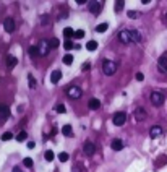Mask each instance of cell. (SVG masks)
Here are the masks:
<instances>
[{"instance_id": "obj_23", "label": "cell", "mask_w": 167, "mask_h": 172, "mask_svg": "<svg viewBox=\"0 0 167 172\" xmlns=\"http://www.w3.org/2000/svg\"><path fill=\"white\" fill-rule=\"evenodd\" d=\"M44 158H45V161H47V162H52L54 161V151L47 149V151H45V154H44Z\"/></svg>"}, {"instance_id": "obj_12", "label": "cell", "mask_w": 167, "mask_h": 172, "mask_svg": "<svg viewBox=\"0 0 167 172\" xmlns=\"http://www.w3.org/2000/svg\"><path fill=\"white\" fill-rule=\"evenodd\" d=\"M157 67H159V70L162 71V73H167V57L166 55L159 57V60H157Z\"/></svg>"}, {"instance_id": "obj_29", "label": "cell", "mask_w": 167, "mask_h": 172, "mask_svg": "<svg viewBox=\"0 0 167 172\" xmlns=\"http://www.w3.org/2000/svg\"><path fill=\"white\" fill-rule=\"evenodd\" d=\"M127 15H128V18H132V20H136V18H139V11H136V10H130Z\"/></svg>"}, {"instance_id": "obj_36", "label": "cell", "mask_w": 167, "mask_h": 172, "mask_svg": "<svg viewBox=\"0 0 167 172\" xmlns=\"http://www.w3.org/2000/svg\"><path fill=\"white\" fill-rule=\"evenodd\" d=\"M75 38L83 39V38H84V31H83V29H78V31H75Z\"/></svg>"}, {"instance_id": "obj_38", "label": "cell", "mask_w": 167, "mask_h": 172, "mask_svg": "<svg viewBox=\"0 0 167 172\" xmlns=\"http://www.w3.org/2000/svg\"><path fill=\"white\" fill-rule=\"evenodd\" d=\"M23 164H25L26 167H33V159H31V158H25V161H23Z\"/></svg>"}, {"instance_id": "obj_9", "label": "cell", "mask_w": 167, "mask_h": 172, "mask_svg": "<svg viewBox=\"0 0 167 172\" xmlns=\"http://www.w3.org/2000/svg\"><path fill=\"white\" fill-rule=\"evenodd\" d=\"M83 151H84V154H86V156H93L94 153H96V146H94L93 141H86V143H84Z\"/></svg>"}, {"instance_id": "obj_21", "label": "cell", "mask_w": 167, "mask_h": 172, "mask_svg": "<svg viewBox=\"0 0 167 172\" xmlns=\"http://www.w3.org/2000/svg\"><path fill=\"white\" fill-rule=\"evenodd\" d=\"M107 29H109V25H107V23H101V25L96 26V31H98V33H105Z\"/></svg>"}, {"instance_id": "obj_41", "label": "cell", "mask_w": 167, "mask_h": 172, "mask_svg": "<svg viewBox=\"0 0 167 172\" xmlns=\"http://www.w3.org/2000/svg\"><path fill=\"white\" fill-rule=\"evenodd\" d=\"M34 146H36V143H34V141H29V143H28V148H29V149H33Z\"/></svg>"}, {"instance_id": "obj_17", "label": "cell", "mask_w": 167, "mask_h": 172, "mask_svg": "<svg viewBox=\"0 0 167 172\" xmlns=\"http://www.w3.org/2000/svg\"><path fill=\"white\" fill-rule=\"evenodd\" d=\"M60 78H62V71H60V70H54L52 75H50V81L55 84V83H59V81H60Z\"/></svg>"}, {"instance_id": "obj_11", "label": "cell", "mask_w": 167, "mask_h": 172, "mask_svg": "<svg viewBox=\"0 0 167 172\" xmlns=\"http://www.w3.org/2000/svg\"><path fill=\"white\" fill-rule=\"evenodd\" d=\"M10 117V107L5 104H0V120H5Z\"/></svg>"}, {"instance_id": "obj_43", "label": "cell", "mask_w": 167, "mask_h": 172, "mask_svg": "<svg viewBox=\"0 0 167 172\" xmlns=\"http://www.w3.org/2000/svg\"><path fill=\"white\" fill-rule=\"evenodd\" d=\"M11 172H23V171H21L20 167H15V169H13V171H11Z\"/></svg>"}, {"instance_id": "obj_35", "label": "cell", "mask_w": 167, "mask_h": 172, "mask_svg": "<svg viewBox=\"0 0 167 172\" xmlns=\"http://www.w3.org/2000/svg\"><path fill=\"white\" fill-rule=\"evenodd\" d=\"M49 21H50L49 15H44V16L41 18V25H49Z\"/></svg>"}, {"instance_id": "obj_15", "label": "cell", "mask_w": 167, "mask_h": 172, "mask_svg": "<svg viewBox=\"0 0 167 172\" xmlns=\"http://www.w3.org/2000/svg\"><path fill=\"white\" fill-rule=\"evenodd\" d=\"M130 36H132V42H136V44H139V42L143 41V38H141V34H139L138 29H132V31H130Z\"/></svg>"}, {"instance_id": "obj_4", "label": "cell", "mask_w": 167, "mask_h": 172, "mask_svg": "<svg viewBox=\"0 0 167 172\" xmlns=\"http://www.w3.org/2000/svg\"><path fill=\"white\" fill-rule=\"evenodd\" d=\"M127 120V114L125 112H117L114 115V119H112V123H114L115 127H122L123 123H125Z\"/></svg>"}, {"instance_id": "obj_1", "label": "cell", "mask_w": 167, "mask_h": 172, "mask_svg": "<svg viewBox=\"0 0 167 172\" xmlns=\"http://www.w3.org/2000/svg\"><path fill=\"white\" fill-rule=\"evenodd\" d=\"M117 71V63L112 62V60H104L102 62V73L107 75V76H112V75Z\"/></svg>"}, {"instance_id": "obj_26", "label": "cell", "mask_w": 167, "mask_h": 172, "mask_svg": "<svg viewBox=\"0 0 167 172\" xmlns=\"http://www.w3.org/2000/svg\"><path fill=\"white\" fill-rule=\"evenodd\" d=\"M86 49L88 50H96V49H98V42H96V41H89L86 44Z\"/></svg>"}, {"instance_id": "obj_39", "label": "cell", "mask_w": 167, "mask_h": 172, "mask_svg": "<svg viewBox=\"0 0 167 172\" xmlns=\"http://www.w3.org/2000/svg\"><path fill=\"white\" fill-rule=\"evenodd\" d=\"M89 67H91V65H89V62L83 63V70H84V71H88V70H89Z\"/></svg>"}, {"instance_id": "obj_8", "label": "cell", "mask_w": 167, "mask_h": 172, "mask_svg": "<svg viewBox=\"0 0 167 172\" xmlns=\"http://www.w3.org/2000/svg\"><path fill=\"white\" fill-rule=\"evenodd\" d=\"M4 28H5V31H7L8 34H11V33L15 31V20H13V18H5Z\"/></svg>"}, {"instance_id": "obj_33", "label": "cell", "mask_w": 167, "mask_h": 172, "mask_svg": "<svg viewBox=\"0 0 167 172\" xmlns=\"http://www.w3.org/2000/svg\"><path fill=\"white\" fill-rule=\"evenodd\" d=\"M50 42V49H57V47H59V39H57V38H54L52 39V41H49Z\"/></svg>"}, {"instance_id": "obj_24", "label": "cell", "mask_w": 167, "mask_h": 172, "mask_svg": "<svg viewBox=\"0 0 167 172\" xmlns=\"http://www.w3.org/2000/svg\"><path fill=\"white\" fill-rule=\"evenodd\" d=\"M28 84H29V88L31 89H34L38 84H36V80H34V76L33 75H28Z\"/></svg>"}, {"instance_id": "obj_27", "label": "cell", "mask_w": 167, "mask_h": 172, "mask_svg": "<svg viewBox=\"0 0 167 172\" xmlns=\"http://www.w3.org/2000/svg\"><path fill=\"white\" fill-rule=\"evenodd\" d=\"M63 63H65V65H71V63H73V55L67 54V55L63 57Z\"/></svg>"}, {"instance_id": "obj_19", "label": "cell", "mask_w": 167, "mask_h": 172, "mask_svg": "<svg viewBox=\"0 0 167 172\" xmlns=\"http://www.w3.org/2000/svg\"><path fill=\"white\" fill-rule=\"evenodd\" d=\"M16 62H18V60H16V57H15V55H7V65L10 68H13L15 65H16Z\"/></svg>"}, {"instance_id": "obj_13", "label": "cell", "mask_w": 167, "mask_h": 172, "mask_svg": "<svg viewBox=\"0 0 167 172\" xmlns=\"http://www.w3.org/2000/svg\"><path fill=\"white\" fill-rule=\"evenodd\" d=\"M161 135H162V128H161L159 125L151 127V130H149V137H151V138H159Z\"/></svg>"}, {"instance_id": "obj_7", "label": "cell", "mask_w": 167, "mask_h": 172, "mask_svg": "<svg viewBox=\"0 0 167 172\" xmlns=\"http://www.w3.org/2000/svg\"><path fill=\"white\" fill-rule=\"evenodd\" d=\"M118 41L122 42V44H130L132 42V36H130V31H127V29H123V31L118 33Z\"/></svg>"}, {"instance_id": "obj_16", "label": "cell", "mask_w": 167, "mask_h": 172, "mask_svg": "<svg viewBox=\"0 0 167 172\" xmlns=\"http://www.w3.org/2000/svg\"><path fill=\"white\" fill-rule=\"evenodd\" d=\"M88 107H89L91 110H96V109H99L101 107V101L99 99H89V102H88Z\"/></svg>"}, {"instance_id": "obj_6", "label": "cell", "mask_w": 167, "mask_h": 172, "mask_svg": "<svg viewBox=\"0 0 167 172\" xmlns=\"http://www.w3.org/2000/svg\"><path fill=\"white\" fill-rule=\"evenodd\" d=\"M38 49H39V55H47V54H49V50H50V42L42 39V41L39 42Z\"/></svg>"}, {"instance_id": "obj_18", "label": "cell", "mask_w": 167, "mask_h": 172, "mask_svg": "<svg viewBox=\"0 0 167 172\" xmlns=\"http://www.w3.org/2000/svg\"><path fill=\"white\" fill-rule=\"evenodd\" d=\"M62 133L65 135V137H73V128H71V125H63L62 127Z\"/></svg>"}, {"instance_id": "obj_42", "label": "cell", "mask_w": 167, "mask_h": 172, "mask_svg": "<svg viewBox=\"0 0 167 172\" xmlns=\"http://www.w3.org/2000/svg\"><path fill=\"white\" fill-rule=\"evenodd\" d=\"M73 172H81L80 166H75V167H73Z\"/></svg>"}, {"instance_id": "obj_28", "label": "cell", "mask_w": 167, "mask_h": 172, "mask_svg": "<svg viewBox=\"0 0 167 172\" xmlns=\"http://www.w3.org/2000/svg\"><path fill=\"white\" fill-rule=\"evenodd\" d=\"M26 138H28V133H26L25 130H23V132H20V133L16 135V140H18V141H25Z\"/></svg>"}, {"instance_id": "obj_37", "label": "cell", "mask_w": 167, "mask_h": 172, "mask_svg": "<svg viewBox=\"0 0 167 172\" xmlns=\"http://www.w3.org/2000/svg\"><path fill=\"white\" fill-rule=\"evenodd\" d=\"M125 5V2H115V11H120Z\"/></svg>"}, {"instance_id": "obj_25", "label": "cell", "mask_w": 167, "mask_h": 172, "mask_svg": "<svg viewBox=\"0 0 167 172\" xmlns=\"http://www.w3.org/2000/svg\"><path fill=\"white\" fill-rule=\"evenodd\" d=\"M164 164H167V156H161V158L156 161V166H157V167H162Z\"/></svg>"}, {"instance_id": "obj_14", "label": "cell", "mask_w": 167, "mask_h": 172, "mask_svg": "<svg viewBox=\"0 0 167 172\" xmlns=\"http://www.w3.org/2000/svg\"><path fill=\"white\" fill-rule=\"evenodd\" d=\"M110 146H112L114 151H122V149H123V141L120 140V138H115V140L110 143Z\"/></svg>"}, {"instance_id": "obj_3", "label": "cell", "mask_w": 167, "mask_h": 172, "mask_svg": "<svg viewBox=\"0 0 167 172\" xmlns=\"http://www.w3.org/2000/svg\"><path fill=\"white\" fill-rule=\"evenodd\" d=\"M67 94H68L70 99H80L81 96H83V93H81V89L78 88V86H70V88L67 89Z\"/></svg>"}, {"instance_id": "obj_20", "label": "cell", "mask_w": 167, "mask_h": 172, "mask_svg": "<svg viewBox=\"0 0 167 172\" xmlns=\"http://www.w3.org/2000/svg\"><path fill=\"white\" fill-rule=\"evenodd\" d=\"M63 36H65L67 39L73 38V36H75V29L73 28H65V29H63Z\"/></svg>"}, {"instance_id": "obj_5", "label": "cell", "mask_w": 167, "mask_h": 172, "mask_svg": "<svg viewBox=\"0 0 167 172\" xmlns=\"http://www.w3.org/2000/svg\"><path fill=\"white\" fill-rule=\"evenodd\" d=\"M133 115H135V119L138 120V122H143V120H146L148 112H146V109H144V107H136L135 112H133Z\"/></svg>"}, {"instance_id": "obj_30", "label": "cell", "mask_w": 167, "mask_h": 172, "mask_svg": "<svg viewBox=\"0 0 167 172\" xmlns=\"http://www.w3.org/2000/svg\"><path fill=\"white\" fill-rule=\"evenodd\" d=\"M11 138H13V133H11V132H5V133L2 135V141H10Z\"/></svg>"}, {"instance_id": "obj_31", "label": "cell", "mask_w": 167, "mask_h": 172, "mask_svg": "<svg viewBox=\"0 0 167 172\" xmlns=\"http://www.w3.org/2000/svg\"><path fill=\"white\" fill-rule=\"evenodd\" d=\"M68 159H70L68 153H60V154H59V161H60V162H67Z\"/></svg>"}, {"instance_id": "obj_40", "label": "cell", "mask_w": 167, "mask_h": 172, "mask_svg": "<svg viewBox=\"0 0 167 172\" xmlns=\"http://www.w3.org/2000/svg\"><path fill=\"white\" fill-rule=\"evenodd\" d=\"M136 80H138V81H143V80H144V76H143V73H136Z\"/></svg>"}, {"instance_id": "obj_2", "label": "cell", "mask_w": 167, "mask_h": 172, "mask_svg": "<svg viewBox=\"0 0 167 172\" xmlns=\"http://www.w3.org/2000/svg\"><path fill=\"white\" fill-rule=\"evenodd\" d=\"M164 93L162 91H153L151 93V102H153L154 105H161L164 102Z\"/></svg>"}, {"instance_id": "obj_34", "label": "cell", "mask_w": 167, "mask_h": 172, "mask_svg": "<svg viewBox=\"0 0 167 172\" xmlns=\"http://www.w3.org/2000/svg\"><path fill=\"white\" fill-rule=\"evenodd\" d=\"M55 110H57L59 114H65V112H67V109H65V105H63V104H59V105L55 107Z\"/></svg>"}, {"instance_id": "obj_10", "label": "cell", "mask_w": 167, "mask_h": 172, "mask_svg": "<svg viewBox=\"0 0 167 172\" xmlns=\"http://www.w3.org/2000/svg\"><path fill=\"white\" fill-rule=\"evenodd\" d=\"M102 10V2H91L89 4V11L93 15H99Z\"/></svg>"}, {"instance_id": "obj_32", "label": "cell", "mask_w": 167, "mask_h": 172, "mask_svg": "<svg viewBox=\"0 0 167 172\" xmlns=\"http://www.w3.org/2000/svg\"><path fill=\"white\" fill-rule=\"evenodd\" d=\"M63 47H65L67 50H71V49L75 47V44H73L71 41H70V39H67V41H65V44H63Z\"/></svg>"}, {"instance_id": "obj_44", "label": "cell", "mask_w": 167, "mask_h": 172, "mask_svg": "<svg viewBox=\"0 0 167 172\" xmlns=\"http://www.w3.org/2000/svg\"><path fill=\"white\" fill-rule=\"evenodd\" d=\"M166 16H167V15H166Z\"/></svg>"}, {"instance_id": "obj_22", "label": "cell", "mask_w": 167, "mask_h": 172, "mask_svg": "<svg viewBox=\"0 0 167 172\" xmlns=\"http://www.w3.org/2000/svg\"><path fill=\"white\" fill-rule=\"evenodd\" d=\"M28 54H29V55H33V57H38V55H39V49H38L36 46H31V47L28 49Z\"/></svg>"}]
</instances>
